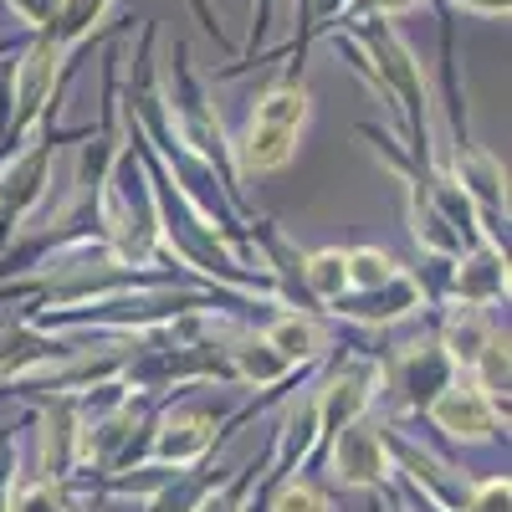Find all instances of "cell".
Masks as SVG:
<instances>
[{
	"instance_id": "e0dca14e",
	"label": "cell",
	"mask_w": 512,
	"mask_h": 512,
	"mask_svg": "<svg viewBox=\"0 0 512 512\" xmlns=\"http://www.w3.org/2000/svg\"><path fill=\"white\" fill-rule=\"evenodd\" d=\"M400 272V262L379 246H349V292H374Z\"/></svg>"
},
{
	"instance_id": "30bf717a",
	"label": "cell",
	"mask_w": 512,
	"mask_h": 512,
	"mask_svg": "<svg viewBox=\"0 0 512 512\" xmlns=\"http://www.w3.org/2000/svg\"><path fill=\"white\" fill-rule=\"evenodd\" d=\"M492 318H487V308H461V303H441V318H436V344H441V354L456 364V374H466L477 364V354H482V344L492 338Z\"/></svg>"
},
{
	"instance_id": "9c48e42d",
	"label": "cell",
	"mask_w": 512,
	"mask_h": 512,
	"mask_svg": "<svg viewBox=\"0 0 512 512\" xmlns=\"http://www.w3.org/2000/svg\"><path fill=\"white\" fill-rule=\"evenodd\" d=\"M262 338L267 344L292 364V369H308V374H318V364L333 354V344H338V333H333V323L323 318V313H303V308H282L267 328H262Z\"/></svg>"
},
{
	"instance_id": "5b68a950",
	"label": "cell",
	"mask_w": 512,
	"mask_h": 512,
	"mask_svg": "<svg viewBox=\"0 0 512 512\" xmlns=\"http://www.w3.org/2000/svg\"><path fill=\"white\" fill-rule=\"evenodd\" d=\"M420 313H431V303H425V292H420L410 267H400L390 282L374 287V292H344V297H333V303L323 308V318L333 328L344 323L354 333H390V328H400V323H410Z\"/></svg>"
},
{
	"instance_id": "d6986e66",
	"label": "cell",
	"mask_w": 512,
	"mask_h": 512,
	"mask_svg": "<svg viewBox=\"0 0 512 512\" xmlns=\"http://www.w3.org/2000/svg\"><path fill=\"white\" fill-rule=\"evenodd\" d=\"M21 431H26V425H21ZM21 431H0V512H6L16 482L26 477L21 472Z\"/></svg>"
},
{
	"instance_id": "7a4b0ae2",
	"label": "cell",
	"mask_w": 512,
	"mask_h": 512,
	"mask_svg": "<svg viewBox=\"0 0 512 512\" xmlns=\"http://www.w3.org/2000/svg\"><path fill=\"white\" fill-rule=\"evenodd\" d=\"M451 379H456V364L441 354L436 333H420L400 349H379V400H390V410H395L384 420L400 425V420L425 415V405H431Z\"/></svg>"
},
{
	"instance_id": "277c9868",
	"label": "cell",
	"mask_w": 512,
	"mask_h": 512,
	"mask_svg": "<svg viewBox=\"0 0 512 512\" xmlns=\"http://www.w3.org/2000/svg\"><path fill=\"white\" fill-rule=\"evenodd\" d=\"M323 466H328V482H323V487L390 497V487H395V461H390V446H384V415L369 410L364 420L349 425V431H338L333 446L323 451Z\"/></svg>"
},
{
	"instance_id": "8992f818",
	"label": "cell",
	"mask_w": 512,
	"mask_h": 512,
	"mask_svg": "<svg viewBox=\"0 0 512 512\" xmlns=\"http://www.w3.org/2000/svg\"><path fill=\"white\" fill-rule=\"evenodd\" d=\"M425 420H431L451 446H492L497 436L507 441V415L466 374H456L446 390L425 405Z\"/></svg>"
},
{
	"instance_id": "9a60e30c",
	"label": "cell",
	"mask_w": 512,
	"mask_h": 512,
	"mask_svg": "<svg viewBox=\"0 0 512 512\" xmlns=\"http://www.w3.org/2000/svg\"><path fill=\"white\" fill-rule=\"evenodd\" d=\"M262 512H333V497H328V487H323L318 477L292 472V477L272 482V492H267V507H262Z\"/></svg>"
},
{
	"instance_id": "ffe728a7",
	"label": "cell",
	"mask_w": 512,
	"mask_h": 512,
	"mask_svg": "<svg viewBox=\"0 0 512 512\" xmlns=\"http://www.w3.org/2000/svg\"><path fill=\"white\" fill-rule=\"evenodd\" d=\"M272 16H277V0H251V36H246V57L226 72V77H236V72H246L251 62H256V52H262V41L272 36Z\"/></svg>"
},
{
	"instance_id": "3957f363",
	"label": "cell",
	"mask_w": 512,
	"mask_h": 512,
	"mask_svg": "<svg viewBox=\"0 0 512 512\" xmlns=\"http://www.w3.org/2000/svg\"><path fill=\"white\" fill-rule=\"evenodd\" d=\"M226 441H221V415L210 405H175L164 400L154 425H149V441H144V456L139 466H164V472H190V466L221 456Z\"/></svg>"
},
{
	"instance_id": "ac0fdd59",
	"label": "cell",
	"mask_w": 512,
	"mask_h": 512,
	"mask_svg": "<svg viewBox=\"0 0 512 512\" xmlns=\"http://www.w3.org/2000/svg\"><path fill=\"white\" fill-rule=\"evenodd\" d=\"M461 512H512V482H507V472H502V477L472 482V492H466V507H461Z\"/></svg>"
},
{
	"instance_id": "ba28073f",
	"label": "cell",
	"mask_w": 512,
	"mask_h": 512,
	"mask_svg": "<svg viewBox=\"0 0 512 512\" xmlns=\"http://www.w3.org/2000/svg\"><path fill=\"white\" fill-rule=\"evenodd\" d=\"M226 364H231V384H246V390H287L297 379H313L308 369H292L267 338L262 328H236L226 333Z\"/></svg>"
},
{
	"instance_id": "603a6c76",
	"label": "cell",
	"mask_w": 512,
	"mask_h": 512,
	"mask_svg": "<svg viewBox=\"0 0 512 512\" xmlns=\"http://www.w3.org/2000/svg\"><path fill=\"white\" fill-rule=\"evenodd\" d=\"M420 0H354L349 6V16H384V21H395V16H405V11H415ZM344 16V21H349Z\"/></svg>"
},
{
	"instance_id": "6da1fadb",
	"label": "cell",
	"mask_w": 512,
	"mask_h": 512,
	"mask_svg": "<svg viewBox=\"0 0 512 512\" xmlns=\"http://www.w3.org/2000/svg\"><path fill=\"white\" fill-rule=\"evenodd\" d=\"M103 241L128 267H164V256H159V195H154V180H149L144 144H139L128 118H123V149L108 169V190H103Z\"/></svg>"
},
{
	"instance_id": "4fadbf2b",
	"label": "cell",
	"mask_w": 512,
	"mask_h": 512,
	"mask_svg": "<svg viewBox=\"0 0 512 512\" xmlns=\"http://www.w3.org/2000/svg\"><path fill=\"white\" fill-rule=\"evenodd\" d=\"M303 292L308 303L323 313L333 297L349 292V246H318V251H303Z\"/></svg>"
},
{
	"instance_id": "5bb4252c",
	"label": "cell",
	"mask_w": 512,
	"mask_h": 512,
	"mask_svg": "<svg viewBox=\"0 0 512 512\" xmlns=\"http://www.w3.org/2000/svg\"><path fill=\"white\" fill-rule=\"evenodd\" d=\"M466 379H472L477 390L507 415V384H512V338H507V328H492V338L482 344L477 364L466 369Z\"/></svg>"
},
{
	"instance_id": "7402d4cb",
	"label": "cell",
	"mask_w": 512,
	"mask_h": 512,
	"mask_svg": "<svg viewBox=\"0 0 512 512\" xmlns=\"http://www.w3.org/2000/svg\"><path fill=\"white\" fill-rule=\"evenodd\" d=\"M0 6H6L26 31H41V26H47L52 21V11H57V0H0Z\"/></svg>"
},
{
	"instance_id": "52a82bcc",
	"label": "cell",
	"mask_w": 512,
	"mask_h": 512,
	"mask_svg": "<svg viewBox=\"0 0 512 512\" xmlns=\"http://www.w3.org/2000/svg\"><path fill=\"white\" fill-rule=\"evenodd\" d=\"M512 292V272H507V241H477L466 246L451 272H446V297L441 303H461V308H497Z\"/></svg>"
},
{
	"instance_id": "44dd1931",
	"label": "cell",
	"mask_w": 512,
	"mask_h": 512,
	"mask_svg": "<svg viewBox=\"0 0 512 512\" xmlns=\"http://www.w3.org/2000/svg\"><path fill=\"white\" fill-rule=\"evenodd\" d=\"M21 52V47H16ZM16 52H0V154L11 139V113H16Z\"/></svg>"
},
{
	"instance_id": "8fae6325",
	"label": "cell",
	"mask_w": 512,
	"mask_h": 512,
	"mask_svg": "<svg viewBox=\"0 0 512 512\" xmlns=\"http://www.w3.org/2000/svg\"><path fill=\"white\" fill-rule=\"evenodd\" d=\"M272 456H277V446L267 441L256 461L231 466V477L210 487V492L195 502V512H251V497L262 492V487H267V477H272Z\"/></svg>"
},
{
	"instance_id": "7c38bea8",
	"label": "cell",
	"mask_w": 512,
	"mask_h": 512,
	"mask_svg": "<svg viewBox=\"0 0 512 512\" xmlns=\"http://www.w3.org/2000/svg\"><path fill=\"white\" fill-rule=\"evenodd\" d=\"M108 11H113V0H57V11H52V21H47V31H52V41L72 57L82 41H98V36H108Z\"/></svg>"
},
{
	"instance_id": "cb8c5ba5",
	"label": "cell",
	"mask_w": 512,
	"mask_h": 512,
	"mask_svg": "<svg viewBox=\"0 0 512 512\" xmlns=\"http://www.w3.org/2000/svg\"><path fill=\"white\" fill-rule=\"evenodd\" d=\"M446 11H477V16H507L512 0H436Z\"/></svg>"
},
{
	"instance_id": "2e32d148",
	"label": "cell",
	"mask_w": 512,
	"mask_h": 512,
	"mask_svg": "<svg viewBox=\"0 0 512 512\" xmlns=\"http://www.w3.org/2000/svg\"><path fill=\"white\" fill-rule=\"evenodd\" d=\"M6 512H77V497L62 487V482H47V477H21Z\"/></svg>"
}]
</instances>
